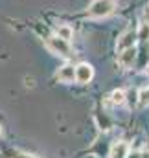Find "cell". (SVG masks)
<instances>
[{
  "label": "cell",
  "instance_id": "obj_1",
  "mask_svg": "<svg viewBox=\"0 0 149 158\" xmlns=\"http://www.w3.org/2000/svg\"><path fill=\"white\" fill-rule=\"evenodd\" d=\"M46 46H48V50L52 52V53H55V55H61V57H70L72 55V48H70V44H68V40L61 39V37H48L46 39Z\"/></svg>",
  "mask_w": 149,
  "mask_h": 158
},
{
  "label": "cell",
  "instance_id": "obj_2",
  "mask_svg": "<svg viewBox=\"0 0 149 158\" xmlns=\"http://www.w3.org/2000/svg\"><path fill=\"white\" fill-rule=\"evenodd\" d=\"M114 9V0H94L88 7V15L92 19H103L111 15Z\"/></svg>",
  "mask_w": 149,
  "mask_h": 158
},
{
  "label": "cell",
  "instance_id": "obj_3",
  "mask_svg": "<svg viewBox=\"0 0 149 158\" xmlns=\"http://www.w3.org/2000/svg\"><path fill=\"white\" fill-rule=\"evenodd\" d=\"M94 77V68L88 63H81L75 66V81L77 83H88Z\"/></svg>",
  "mask_w": 149,
  "mask_h": 158
},
{
  "label": "cell",
  "instance_id": "obj_4",
  "mask_svg": "<svg viewBox=\"0 0 149 158\" xmlns=\"http://www.w3.org/2000/svg\"><path fill=\"white\" fill-rule=\"evenodd\" d=\"M55 77H57V81H61V83H72L75 79V68L70 66V64H65V66H61L57 70Z\"/></svg>",
  "mask_w": 149,
  "mask_h": 158
},
{
  "label": "cell",
  "instance_id": "obj_5",
  "mask_svg": "<svg viewBox=\"0 0 149 158\" xmlns=\"http://www.w3.org/2000/svg\"><path fill=\"white\" fill-rule=\"evenodd\" d=\"M134 33L133 31H125L120 39H118V44H116V48H118V52H121V50H127V48H131V46H134Z\"/></svg>",
  "mask_w": 149,
  "mask_h": 158
},
{
  "label": "cell",
  "instance_id": "obj_6",
  "mask_svg": "<svg viewBox=\"0 0 149 158\" xmlns=\"http://www.w3.org/2000/svg\"><path fill=\"white\" fill-rule=\"evenodd\" d=\"M134 57H136V48L134 46H131L127 50H121L120 52V64L121 66H129L134 61Z\"/></svg>",
  "mask_w": 149,
  "mask_h": 158
},
{
  "label": "cell",
  "instance_id": "obj_7",
  "mask_svg": "<svg viewBox=\"0 0 149 158\" xmlns=\"http://www.w3.org/2000/svg\"><path fill=\"white\" fill-rule=\"evenodd\" d=\"M127 153H129L127 143H125V142H118V143H114V145H112L111 158H125V156H127Z\"/></svg>",
  "mask_w": 149,
  "mask_h": 158
},
{
  "label": "cell",
  "instance_id": "obj_8",
  "mask_svg": "<svg viewBox=\"0 0 149 158\" xmlns=\"http://www.w3.org/2000/svg\"><path fill=\"white\" fill-rule=\"evenodd\" d=\"M72 35H74V31H72V28H70V26L61 24V26L57 28V37H61V39H65V40H70V39H72Z\"/></svg>",
  "mask_w": 149,
  "mask_h": 158
},
{
  "label": "cell",
  "instance_id": "obj_9",
  "mask_svg": "<svg viewBox=\"0 0 149 158\" xmlns=\"http://www.w3.org/2000/svg\"><path fill=\"white\" fill-rule=\"evenodd\" d=\"M111 99L114 105H123L125 103V92L123 90H114L111 94Z\"/></svg>",
  "mask_w": 149,
  "mask_h": 158
},
{
  "label": "cell",
  "instance_id": "obj_10",
  "mask_svg": "<svg viewBox=\"0 0 149 158\" xmlns=\"http://www.w3.org/2000/svg\"><path fill=\"white\" fill-rule=\"evenodd\" d=\"M136 37H138L140 40H149V22H144V24H140Z\"/></svg>",
  "mask_w": 149,
  "mask_h": 158
},
{
  "label": "cell",
  "instance_id": "obj_11",
  "mask_svg": "<svg viewBox=\"0 0 149 158\" xmlns=\"http://www.w3.org/2000/svg\"><path fill=\"white\" fill-rule=\"evenodd\" d=\"M138 101H140V105L142 107H146V105H149V88H144V90H140V94H138Z\"/></svg>",
  "mask_w": 149,
  "mask_h": 158
},
{
  "label": "cell",
  "instance_id": "obj_12",
  "mask_svg": "<svg viewBox=\"0 0 149 158\" xmlns=\"http://www.w3.org/2000/svg\"><path fill=\"white\" fill-rule=\"evenodd\" d=\"M125 158H140V153H127Z\"/></svg>",
  "mask_w": 149,
  "mask_h": 158
},
{
  "label": "cell",
  "instance_id": "obj_13",
  "mask_svg": "<svg viewBox=\"0 0 149 158\" xmlns=\"http://www.w3.org/2000/svg\"><path fill=\"white\" fill-rule=\"evenodd\" d=\"M140 158H149V153H140Z\"/></svg>",
  "mask_w": 149,
  "mask_h": 158
},
{
  "label": "cell",
  "instance_id": "obj_14",
  "mask_svg": "<svg viewBox=\"0 0 149 158\" xmlns=\"http://www.w3.org/2000/svg\"><path fill=\"white\" fill-rule=\"evenodd\" d=\"M146 15L149 17V4H147V7H146Z\"/></svg>",
  "mask_w": 149,
  "mask_h": 158
},
{
  "label": "cell",
  "instance_id": "obj_15",
  "mask_svg": "<svg viewBox=\"0 0 149 158\" xmlns=\"http://www.w3.org/2000/svg\"><path fill=\"white\" fill-rule=\"evenodd\" d=\"M146 72H147V76H149V66H147V70H146Z\"/></svg>",
  "mask_w": 149,
  "mask_h": 158
},
{
  "label": "cell",
  "instance_id": "obj_16",
  "mask_svg": "<svg viewBox=\"0 0 149 158\" xmlns=\"http://www.w3.org/2000/svg\"><path fill=\"white\" fill-rule=\"evenodd\" d=\"M0 134H2V129H0Z\"/></svg>",
  "mask_w": 149,
  "mask_h": 158
}]
</instances>
